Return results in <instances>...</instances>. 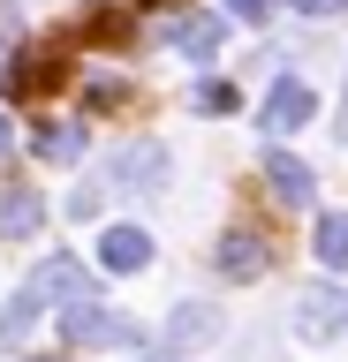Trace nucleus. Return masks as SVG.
Returning <instances> with one entry per match:
<instances>
[{"mask_svg":"<svg viewBox=\"0 0 348 362\" xmlns=\"http://www.w3.org/2000/svg\"><path fill=\"white\" fill-rule=\"evenodd\" d=\"M212 264H220V279H257V272L273 264V242H265L257 226H228L220 249H212Z\"/></svg>","mask_w":348,"mask_h":362,"instance_id":"20e7f679","label":"nucleus"},{"mask_svg":"<svg viewBox=\"0 0 348 362\" xmlns=\"http://www.w3.org/2000/svg\"><path fill=\"white\" fill-rule=\"evenodd\" d=\"M333 129H341V136H348V98H341V121H333Z\"/></svg>","mask_w":348,"mask_h":362,"instance_id":"6ab92c4d","label":"nucleus"},{"mask_svg":"<svg viewBox=\"0 0 348 362\" xmlns=\"http://www.w3.org/2000/svg\"><path fill=\"white\" fill-rule=\"evenodd\" d=\"M167 362H174V355H167Z\"/></svg>","mask_w":348,"mask_h":362,"instance_id":"aec40b11","label":"nucleus"},{"mask_svg":"<svg viewBox=\"0 0 348 362\" xmlns=\"http://www.w3.org/2000/svg\"><path fill=\"white\" fill-rule=\"evenodd\" d=\"M288 325H296L303 339H341L348 332V287H303Z\"/></svg>","mask_w":348,"mask_h":362,"instance_id":"f03ea898","label":"nucleus"},{"mask_svg":"<svg viewBox=\"0 0 348 362\" xmlns=\"http://www.w3.org/2000/svg\"><path fill=\"white\" fill-rule=\"evenodd\" d=\"M8 144H16V129H8V113H0V158H8Z\"/></svg>","mask_w":348,"mask_h":362,"instance_id":"a211bd4d","label":"nucleus"},{"mask_svg":"<svg viewBox=\"0 0 348 362\" xmlns=\"http://www.w3.org/2000/svg\"><path fill=\"white\" fill-rule=\"evenodd\" d=\"M220 38H228V23H220V16H182V23H167V45H182L189 61H212Z\"/></svg>","mask_w":348,"mask_h":362,"instance_id":"9d476101","label":"nucleus"},{"mask_svg":"<svg viewBox=\"0 0 348 362\" xmlns=\"http://www.w3.org/2000/svg\"><path fill=\"white\" fill-rule=\"evenodd\" d=\"M23 294L46 310V302H76V294H91V264L84 257H46V264L23 279Z\"/></svg>","mask_w":348,"mask_h":362,"instance_id":"7ed1b4c3","label":"nucleus"},{"mask_svg":"<svg viewBox=\"0 0 348 362\" xmlns=\"http://www.w3.org/2000/svg\"><path fill=\"white\" fill-rule=\"evenodd\" d=\"M61 332H69L76 347H144V325L121 317V310H99V294L61 302Z\"/></svg>","mask_w":348,"mask_h":362,"instance_id":"f257e3e1","label":"nucleus"},{"mask_svg":"<svg viewBox=\"0 0 348 362\" xmlns=\"http://www.w3.org/2000/svg\"><path fill=\"white\" fill-rule=\"evenodd\" d=\"M30 317H38V302H30V294H16V302L0 310V332H8V339H23V332H30Z\"/></svg>","mask_w":348,"mask_h":362,"instance_id":"2eb2a0df","label":"nucleus"},{"mask_svg":"<svg viewBox=\"0 0 348 362\" xmlns=\"http://www.w3.org/2000/svg\"><path fill=\"white\" fill-rule=\"evenodd\" d=\"M220 339V302H182V310L159 325V355H189V347H205Z\"/></svg>","mask_w":348,"mask_h":362,"instance_id":"39448f33","label":"nucleus"},{"mask_svg":"<svg viewBox=\"0 0 348 362\" xmlns=\"http://www.w3.org/2000/svg\"><path fill=\"white\" fill-rule=\"evenodd\" d=\"M228 16L235 23H257V16H265V0H228Z\"/></svg>","mask_w":348,"mask_h":362,"instance_id":"f3484780","label":"nucleus"},{"mask_svg":"<svg viewBox=\"0 0 348 362\" xmlns=\"http://www.w3.org/2000/svg\"><path fill=\"white\" fill-rule=\"evenodd\" d=\"M296 16H333V8H348V0H288Z\"/></svg>","mask_w":348,"mask_h":362,"instance_id":"dca6fc26","label":"nucleus"},{"mask_svg":"<svg viewBox=\"0 0 348 362\" xmlns=\"http://www.w3.org/2000/svg\"><path fill=\"white\" fill-rule=\"evenodd\" d=\"M265 189H273L288 211H303V204H310V166L288 158V151H273V158H265Z\"/></svg>","mask_w":348,"mask_h":362,"instance_id":"9b49d317","label":"nucleus"},{"mask_svg":"<svg viewBox=\"0 0 348 362\" xmlns=\"http://www.w3.org/2000/svg\"><path fill=\"white\" fill-rule=\"evenodd\" d=\"M310 113H318V90L303 83V76H280L273 98H265V129H273V136H296Z\"/></svg>","mask_w":348,"mask_h":362,"instance_id":"0eeeda50","label":"nucleus"},{"mask_svg":"<svg viewBox=\"0 0 348 362\" xmlns=\"http://www.w3.org/2000/svg\"><path fill=\"white\" fill-rule=\"evenodd\" d=\"M106 174H114L121 189L152 197V189L167 181V151H159V144H129V151H114V166H106Z\"/></svg>","mask_w":348,"mask_h":362,"instance_id":"6e6552de","label":"nucleus"},{"mask_svg":"<svg viewBox=\"0 0 348 362\" xmlns=\"http://www.w3.org/2000/svg\"><path fill=\"white\" fill-rule=\"evenodd\" d=\"M99 264L106 272H144L152 264V234H144V226H106V234H99Z\"/></svg>","mask_w":348,"mask_h":362,"instance_id":"1a4fd4ad","label":"nucleus"},{"mask_svg":"<svg viewBox=\"0 0 348 362\" xmlns=\"http://www.w3.org/2000/svg\"><path fill=\"white\" fill-rule=\"evenodd\" d=\"M30 151L38 158H76L84 151V121H46V129H30Z\"/></svg>","mask_w":348,"mask_h":362,"instance_id":"ddd939ff","label":"nucleus"},{"mask_svg":"<svg viewBox=\"0 0 348 362\" xmlns=\"http://www.w3.org/2000/svg\"><path fill=\"white\" fill-rule=\"evenodd\" d=\"M189 106H197V113H235V83H228V76H205V83L189 90Z\"/></svg>","mask_w":348,"mask_h":362,"instance_id":"4468645a","label":"nucleus"},{"mask_svg":"<svg viewBox=\"0 0 348 362\" xmlns=\"http://www.w3.org/2000/svg\"><path fill=\"white\" fill-rule=\"evenodd\" d=\"M318 264L325 272H348V211H318Z\"/></svg>","mask_w":348,"mask_h":362,"instance_id":"f8f14e48","label":"nucleus"},{"mask_svg":"<svg viewBox=\"0 0 348 362\" xmlns=\"http://www.w3.org/2000/svg\"><path fill=\"white\" fill-rule=\"evenodd\" d=\"M38 226H46V197L30 181H8L0 189V242H38Z\"/></svg>","mask_w":348,"mask_h":362,"instance_id":"423d86ee","label":"nucleus"}]
</instances>
